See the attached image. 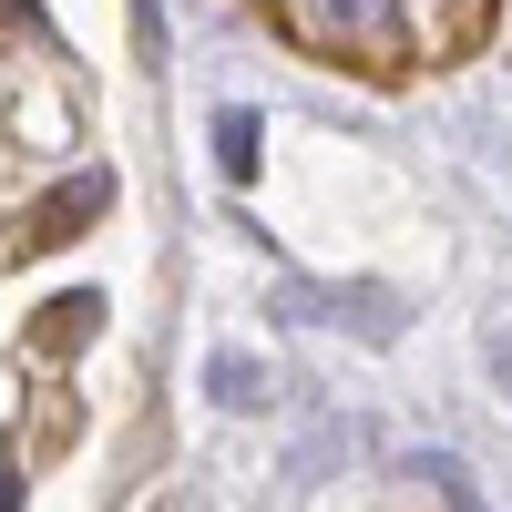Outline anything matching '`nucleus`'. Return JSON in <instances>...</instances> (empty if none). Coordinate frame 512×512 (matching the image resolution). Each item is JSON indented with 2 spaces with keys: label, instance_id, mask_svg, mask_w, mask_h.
<instances>
[{
  "label": "nucleus",
  "instance_id": "nucleus-4",
  "mask_svg": "<svg viewBox=\"0 0 512 512\" xmlns=\"http://www.w3.org/2000/svg\"><path fill=\"white\" fill-rule=\"evenodd\" d=\"M205 390H216V410H267V390H277V379L256 369L246 349H216V369H205Z\"/></svg>",
  "mask_w": 512,
  "mask_h": 512
},
{
  "label": "nucleus",
  "instance_id": "nucleus-6",
  "mask_svg": "<svg viewBox=\"0 0 512 512\" xmlns=\"http://www.w3.org/2000/svg\"><path fill=\"white\" fill-rule=\"evenodd\" d=\"M420 472H431V492H441L451 512H482V492H472V472H461L451 451H431V461H420Z\"/></svg>",
  "mask_w": 512,
  "mask_h": 512
},
{
  "label": "nucleus",
  "instance_id": "nucleus-1",
  "mask_svg": "<svg viewBox=\"0 0 512 512\" xmlns=\"http://www.w3.org/2000/svg\"><path fill=\"white\" fill-rule=\"evenodd\" d=\"M297 31H318V41H359V52H390L400 41V0H287Z\"/></svg>",
  "mask_w": 512,
  "mask_h": 512
},
{
  "label": "nucleus",
  "instance_id": "nucleus-8",
  "mask_svg": "<svg viewBox=\"0 0 512 512\" xmlns=\"http://www.w3.org/2000/svg\"><path fill=\"white\" fill-rule=\"evenodd\" d=\"M93 308H103V297H62V318H52V338H62V349H72L82 328H93Z\"/></svg>",
  "mask_w": 512,
  "mask_h": 512
},
{
  "label": "nucleus",
  "instance_id": "nucleus-9",
  "mask_svg": "<svg viewBox=\"0 0 512 512\" xmlns=\"http://www.w3.org/2000/svg\"><path fill=\"white\" fill-rule=\"evenodd\" d=\"M11 502H21V492H11V472H0V512H11Z\"/></svg>",
  "mask_w": 512,
  "mask_h": 512
},
{
  "label": "nucleus",
  "instance_id": "nucleus-2",
  "mask_svg": "<svg viewBox=\"0 0 512 512\" xmlns=\"http://www.w3.org/2000/svg\"><path fill=\"white\" fill-rule=\"evenodd\" d=\"M308 318H328V328L359 318V338H400V308L379 287H308Z\"/></svg>",
  "mask_w": 512,
  "mask_h": 512
},
{
  "label": "nucleus",
  "instance_id": "nucleus-3",
  "mask_svg": "<svg viewBox=\"0 0 512 512\" xmlns=\"http://www.w3.org/2000/svg\"><path fill=\"white\" fill-rule=\"evenodd\" d=\"M103 205H113V175H72L52 205H41V226H31V236H41V246H62V236H82V216H103Z\"/></svg>",
  "mask_w": 512,
  "mask_h": 512
},
{
  "label": "nucleus",
  "instance_id": "nucleus-5",
  "mask_svg": "<svg viewBox=\"0 0 512 512\" xmlns=\"http://www.w3.org/2000/svg\"><path fill=\"white\" fill-rule=\"evenodd\" d=\"M216 164H226L236 185L256 175V113H246V103H226V113H216Z\"/></svg>",
  "mask_w": 512,
  "mask_h": 512
},
{
  "label": "nucleus",
  "instance_id": "nucleus-7",
  "mask_svg": "<svg viewBox=\"0 0 512 512\" xmlns=\"http://www.w3.org/2000/svg\"><path fill=\"white\" fill-rule=\"evenodd\" d=\"M482 359H492V379H502V400H512V318H502V328H482Z\"/></svg>",
  "mask_w": 512,
  "mask_h": 512
}]
</instances>
